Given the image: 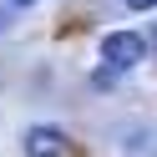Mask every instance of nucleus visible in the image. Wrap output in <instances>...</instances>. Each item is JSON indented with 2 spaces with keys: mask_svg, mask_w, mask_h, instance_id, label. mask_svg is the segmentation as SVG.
Instances as JSON below:
<instances>
[{
  "mask_svg": "<svg viewBox=\"0 0 157 157\" xmlns=\"http://www.w3.org/2000/svg\"><path fill=\"white\" fill-rule=\"evenodd\" d=\"M101 56H106V66L127 71V66H137L147 56V41L137 31H112V36H101Z\"/></svg>",
  "mask_w": 157,
  "mask_h": 157,
  "instance_id": "f257e3e1",
  "label": "nucleus"
},
{
  "mask_svg": "<svg viewBox=\"0 0 157 157\" xmlns=\"http://www.w3.org/2000/svg\"><path fill=\"white\" fill-rule=\"evenodd\" d=\"M25 152L31 157H61L66 152V132L61 127H31L25 132Z\"/></svg>",
  "mask_w": 157,
  "mask_h": 157,
  "instance_id": "f03ea898",
  "label": "nucleus"
},
{
  "mask_svg": "<svg viewBox=\"0 0 157 157\" xmlns=\"http://www.w3.org/2000/svg\"><path fill=\"white\" fill-rule=\"evenodd\" d=\"M117 81H122V71H117V66H101V71L91 76V86H96V91H112Z\"/></svg>",
  "mask_w": 157,
  "mask_h": 157,
  "instance_id": "7ed1b4c3",
  "label": "nucleus"
},
{
  "mask_svg": "<svg viewBox=\"0 0 157 157\" xmlns=\"http://www.w3.org/2000/svg\"><path fill=\"white\" fill-rule=\"evenodd\" d=\"M127 5H132V10H152L157 0H127Z\"/></svg>",
  "mask_w": 157,
  "mask_h": 157,
  "instance_id": "20e7f679",
  "label": "nucleus"
},
{
  "mask_svg": "<svg viewBox=\"0 0 157 157\" xmlns=\"http://www.w3.org/2000/svg\"><path fill=\"white\" fill-rule=\"evenodd\" d=\"M147 46H152V56H157V25H152V41H147Z\"/></svg>",
  "mask_w": 157,
  "mask_h": 157,
  "instance_id": "39448f33",
  "label": "nucleus"
},
{
  "mask_svg": "<svg viewBox=\"0 0 157 157\" xmlns=\"http://www.w3.org/2000/svg\"><path fill=\"white\" fill-rule=\"evenodd\" d=\"M10 5H36V0H10Z\"/></svg>",
  "mask_w": 157,
  "mask_h": 157,
  "instance_id": "423d86ee",
  "label": "nucleus"
}]
</instances>
